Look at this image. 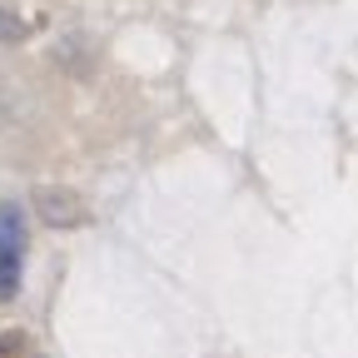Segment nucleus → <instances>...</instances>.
Here are the masks:
<instances>
[{
	"label": "nucleus",
	"instance_id": "1",
	"mask_svg": "<svg viewBox=\"0 0 358 358\" xmlns=\"http://www.w3.org/2000/svg\"><path fill=\"white\" fill-rule=\"evenodd\" d=\"M20 268H25V209L0 204V303L15 299Z\"/></svg>",
	"mask_w": 358,
	"mask_h": 358
},
{
	"label": "nucleus",
	"instance_id": "2",
	"mask_svg": "<svg viewBox=\"0 0 358 358\" xmlns=\"http://www.w3.org/2000/svg\"><path fill=\"white\" fill-rule=\"evenodd\" d=\"M40 214L45 224H85V204L70 194V189H40Z\"/></svg>",
	"mask_w": 358,
	"mask_h": 358
}]
</instances>
